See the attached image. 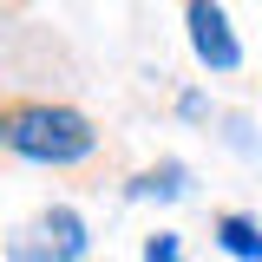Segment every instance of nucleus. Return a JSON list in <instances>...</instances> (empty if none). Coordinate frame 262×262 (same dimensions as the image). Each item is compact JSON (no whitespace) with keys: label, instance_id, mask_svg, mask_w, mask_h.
Segmentation results:
<instances>
[{"label":"nucleus","instance_id":"39448f33","mask_svg":"<svg viewBox=\"0 0 262 262\" xmlns=\"http://www.w3.org/2000/svg\"><path fill=\"white\" fill-rule=\"evenodd\" d=\"M138 190H144V196H177V190H184V164H164V170H144V177H138Z\"/></svg>","mask_w":262,"mask_h":262},{"label":"nucleus","instance_id":"f257e3e1","mask_svg":"<svg viewBox=\"0 0 262 262\" xmlns=\"http://www.w3.org/2000/svg\"><path fill=\"white\" fill-rule=\"evenodd\" d=\"M0 144L20 151V158H33V164H79L98 144V131H92V118L72 112V105L13 98V105H0Z\"/></svg>","mask_w":262,"mask_h":262},{"label":"nucleus","instance_id":"423d86ee","mask_svg":"<svg viewBox=\"0 0 262 262\" xmlns=\"http://www.w3.org/2000/svg\"><path fill=\"white\" fill-rule=\"evenodd\" d=\"M144 262H184L177 256V236H151V243H144Z\"/></svg>","mask_w":262,"mask_h":262},{"label":"nucleus","instance_id":"7ed1b4c3","mask_svg":"<svg viewBox=\"0 0 262 262\" xmlns=\"http://www.w3.org/2000/svg\"><path fill=\"white\" fill-rule=\"evenodd\" d=\"M190 46H196V59L210 72H236L243 66V46H236V33H229L216 0H190Z\"/></svg>","mask_w":262,"mask_h":262},{"label":"nucleus","instance_id":"20e7f679","mask_svg":"<svg viewBox=\"0 0 262 262\" xmlns=\"http://www.w3.org/2000/svg\"><path fill=\"white\" fill-rule=\"evenodd\" d=\"M216 243L229 256H243V262H262V229L249 216H216Z\"/></svg>","mask_w":262,"mask_h":262},{"label":"nucleus","instance_id":"f03ea898","mask_svg":"<svg viewBox=\"0 0 262 262\" xmlns=\"http://www.w3.org/2000/svg\"><path fill=\"white\" fill-rule=\"evenodd\" d=\"M7 249H13V262H79L85 256V223H79V210L59 203V210H39Z\"/></svg>","mask_w":262,"mask_h":262}]
</instances>
